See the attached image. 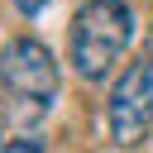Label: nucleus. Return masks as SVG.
<instances>
[{
  "label": "nucleus",
  "mask_w": 153,
  "mask_h": 153,
  "mask_svg": "<svg viewBox=\"0 0 153 153\" xmlns=\"http://www.w3.org/2000/svg\"><path fill=\"white\" fill-rule=\"evenodd\" d=\"M0 153H43V143H38V139H10Z\"/></svg>",
  "instance_id": "obj_4"
},
{
  "label": "nucleus",
  "mask_w": 153,
  "mask_h": 153,
  "mask_svg": "<svg viewBox=\"0 0 153 153\" xmlns=\"http://www.w3.org/2000/svg\"><path fill=\"white\" fill-rule=\"evenodd\" d=\"M134 38V10L124 0H86L72 14L67 43H72V67L81 81H100L129 48Z\"/></svg>",
  "instance_id": "obj_1"
},
{
  "label": "nucleus",
  "mask_w": 153,
  "mask_h": 153,
  "mask_svg": "<svg viewBox=\"0 0 153 153\" xmlns=\"http://www.w3.org/2000/svg\"><path fill=\"white\" fill-rule=\"evenodd\" d=\"M14 5H19V10H24V14H38V10H48V5H53V0H14Z\"/></svg>",
  "instance_id": "obj_5"
},
{
  "label": "nucleus",
  "mask_w": 153,
  "mask_h": 153,
  "mask_svg": "<svg viewBox=\"0 0 153 153\" xmlns=\"http://www.w3.org/2000/svg\"><path fill=\"white\" fill-rule=\"evenodd\" d=\"M0 81L24 100L48 105L57 96V57L38 38H10L0 48Z\"/></svg>",
  "instance_id": "obj_2"
},
{
  "label": "nucleus",
  "mask_w": 153,
  "mask_h": 153,
  "mask_svg": "<svg viewBox=\"0 0 153 153\" xmlns=\"http://www.w3.org/2000/svg\"><path fill=\"white\" fill-rule=\"evenodd\" d=\"M148 124H153V62L139 57L110 91V134L120 143H134L148 134Z\"/></svg>",
  "instance_id": "obj_3"
}]
</instances>
